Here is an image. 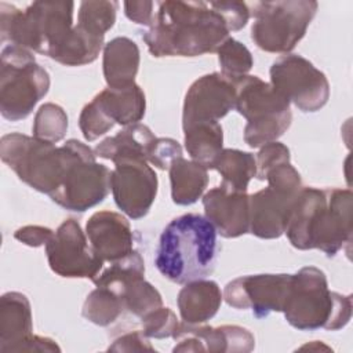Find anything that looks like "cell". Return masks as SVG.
<instances>
[{"label": "cell", "mask_w": 353, "mask_h": 353, "mask_svg": "<svg viewBox=\"0 0 353 353\" xmlns=\"http://www.w3.org/2000/svg\"><path fill=\"white\" fill-rule=\"evenodd\" d=\"M152 25L142 32L150 55L199 57L216 52L230 29L218 1L165 0L156 3Z\"/></svg>", "instance_id": "cell-1"}, {"label": "cell", "mask_w": 353, "mask_h": 353, "mask_svg": "<svg viewBox=\"0 0 353 353\" xmlns=\"http://www.w3.org/2000/svg\"><path fill=\"white\" fill-rule=\"evenodd\" d=\"M350 189L302 188L295 197L285 234L296 250H320L335 256L352 241Z\"/></svg>", "instance_id": "cell-2"}, {"label": "cell", "mask_w": 353, "mask_h": 353, "mask_svg": "<svg viewBox=\"0 0 353 353\" xmlns=\"http://www.w3.org/2000/svg\"><path fill=\"white\" fill-rule=\"evenodd\" d=\"M216 230L203 215L188 212L163 229L154 256L160 274L175 284L205 279L215 270L219 244Z\"/></svg>", "instance_id": "cell-3"}, {"label": "cell", "mask_w": 353, "mask_h": 353, "mask_svg": "<svg viewBox=\"0 0 353 353\" xmlns=\"http://www.w3.org/2000/svg\"><path fill=\"white\" fill-rule=\"evenodd\" d=\"M0 157L22 182L51 196L76 163L97 156L94 149L77 139L55 146L34 137L11 132L1 137Z\"/></svg>", "instance_id": "cell-4"}, {"label": "cell", "mask_w": 353, "mask_h": 353, "mask_svg": "<svg viewBox=\"0 0 353 353\" xmlns=\"http://www.w3.org/2000/svg\"><path fill=\"white\" fill-rule=\"evenodd\" d=\"M73 1H34L23 11L0 3V40L54 59L73 32Z\"/></svg>", "instance_id": "cell-5"}, {"label": "cell", "mask_w": 353, "mask_h": 353, "mask_svg": "<svg viewBox=\"0 0 353 353\" xmlns=\"http://www.w3.org/2000/svg\"><path fill=\"white\" fill-rule=\"evenodd\" d=\"M281 312L287 323L299 331H338L352 317V296L331 291L321 269L305 266L291 274Z\"/></svg>", "instance_id": "cell-6"}, {"label": "cell", "mask_w": 353, "mask_h": 353, "mask_svg": "<svg viewBox=\"0 0 353 353\" xmlns=\"http://www.w3.org/2000/svg\"><path fill=\"white\" fill-rule=\"evenodd\" d=\"M233 83L236 87L234 109L247 119L244 142L255 149L284 135L292 121L290 102L270 83L258 76L245 74L234 79Z\"/></svg>", "instance_id": "cell-7"}, {"label": "cell", "mask_w": 353, "mask_h": 353, "mask_svg": "<svg viewBox=\"0 0 353 353\" xmlns=\"http://www.w3.org/2000/svg\"><path fill=\"white\" fill-rule=\"evenodd\" d=\"M50 90L48 72L30 50L8 44L0 55V112L10 121L26 119Z\"/></svg>", "instance_id": "cell-8"}, {"label": "cell", "mask_w": 353, "mask_h": 353, "mask_svg": "<svg viewBox=\"0 0 353 353\" xmlns=\"http://www.w3.org/2000/svg\"><path fill=\"white\" fill-rule=\"evenodd\" d=\"M317 8L313 0L256 1L250 10L251 39L266 52L288 54L303 39Z\"/></svg>", "instance_id": "cell-9"}, {"label": "cell", "mask_w": 353, "mask_h": 353, "mask_svg": "<svg viewBox=\"0 0 353 353\" xmlns=\"http://www.w3.org/2000/svg\"><path fill=\"white\" fill-rule=\"evenodd\" d=\"M269 74L272 87L301 112H317L330 99V83L325 74L298 54L277 58Z\"/></svg>", "instance_id": "cell-10"}, {"label": "cell", "mask_w": 353, "mask_h": 353, "mask_svg": "<svg viewBox=\"0 0 353 353\" xmlns=\"http://www.w3.org/2000/svg\"><path fill=\"white\" fill-rule=\"evenodd\" d=\"M47 261L54 273L66 279H95L103 261L91 247L85 232L73 219H65L46 244Z\"/></svg>", "instance_id": "cell-11"}, {"label": "cell", "mask_w": 353, "mask_h": 353, "mask_svg": "<svg viewBox=\"0 0 353 353\" xmlns=\"http://www.w3.org/2000/svg\"><path fill=\"white\" fill-rule=\"evenodd\" d=\"M159 179L148 161L121 159L110 171V190L119 210L131 219L148 215L157 196Z\"/></svg>", "instance_id": "cell-12"}, {"label": "cell", "mask_w": 353, "mask_h": 353, "mask_svg": "<svg viewBox=\"0 0 353 353\" xmlns=\"http://www.w3.org/2000/svg\"><path fill=\"white\" fill-rule=\"evenodd\" d=\"M291 284V274H248L229 281L223 288L225 302L237 310L251 309L256 319L281 312Z\"/></svg>", "instance_id": "cell-13"}, {"label": "cell", "mask_w": 353, "mask_h": 353, "mask_svg": "<svg viewBox=\"0 0 353 353\" xmlns=\"http://www.w3.org/2000/svg\"><path fill=\"white\" fill-rule=\"evenodd\" d=\"M236 105V87L221 72L204 74L188 88L182 108V128L196 123L219 121Z\"/></svg>", "instance_id": "cell-14"}, {"label": "cell", "mask_w": 353, "mask_h": 353, "mask_svg": "<svg viewBox=\"0 0 353 353\" xmlns=\"http://www.w3.org/2000/svg\"><path fill=\"white\" fill-rule=\"evenodd\" d=\"M109 190L110 170L91 157L76 163L50 199L68 211L84 212L102 203Z\"/></svg>", "instance_id": "cell-15"}, {"label": "cell", "mask_w": 353, "mask_h": 353, "mask_svg": "<svg viewBox=\"0 0 353 353\" xmlns=\"http://www.w3.org/2000/svg\"><path fill=\"white\" fill-rule=\"evenodd\" d=\"M172 352H223L248 353L255 347L250 330L240 325L210 327L203 324L179 323L174 334Z\"/></svg>", "instance_id": "cell-16"}, {"label": "cell", "mask_w": 353, "mask_h": 353, "mask_svg": "<svg viewBox=\"0 0 353 353\" xmlns=\"http://www.w3.org/2000/svg\"><path fill=\"white\" fill-rule=\"evenodd\" d=\"M205 218L216 233L225 239H236L250 233V194L221 183L203 194Z\"/></svg>", "instance_id": "cell-17"}, {"label": "cell", "mask_w": 353, "mask_h": 353, "mask_svg": "<svg viewBox=\"0 0 353 353\" xmlns=\"http://www.w3.org/2000/svg\"><path fill=\"white\" fill-rule=\"evenodd\" d=\"M85 234L103 262H114L135 250V237L130 222L114 211L94 212L85 223Z\"/></svg>", "instance_id": "cell-18"}, {"label": "cell", "mask_w": 353, "mask_h": 353, "mask_svg": "<svg viewBox=\"0 0 353 353\" xmlns=\"http://www.w3.org/2000/svg\"><path fill=\"white\" fill-rule=\"evenodd\" d=\"M295 197L270 186L250 194V233L265 240L281 237Z\"/></svg>", "instance_id": "cell-19"}, {"label": "cell", "mask_w": 353, "mask_h": 353, "mask_svg": "<svg viewBox=\"0 0 353 353\" xmlns=\"http://www.w3.org/2000/svg\"><path fill=\"white\" fill-rule=\"evenodd\" d=\"M33 335L32 307L28 296L8 291L0 298V352L21 353Z\"/></svg>", "instance_id": "cell-20"}, {"label": "cell", "mask_w": 353, "mask_h": 353, "mask_svg": "<svg viewBox=\"0 0 353 353\" xmlns=\"http://www.w3.org/2000/svg\"><path fill=\"white\" fill-rule=\"evenodd\" d=\"M223 295L214 280L200 279L183 284L176 296V305L182 321L204 324L219 310Z\"/></svg>", "instance_id": "cell-21"}, {"label": "cell", "mask_w": 353, "mask_h": 353, "mask_svg": "<svg viewBox=\"0 0 353 353\" xmlns=\"http://www.w3.org/2000/svg\"><path fill=\"white\" fill-rule=\"evenodd\" d=\"M92 101L112 123L124 127L139 123L146 112V97L137 83L114 88L106 87Z\"/></svg>", "instance_id": "cell-22"}, {"label": "cell", "mask_w": 353, "mask_h": 353, "mask_svg": "<svg viewBox=\"0 0 353 353\" xmlns=\"http://www.w3.org/2000/svg\"><path fill=\"white\" fill-rule=\"evenodd\" d=\"M152 130L141 123L124 127L113 137L101 141L94 152L97 157L116 163L121 159H141L149 163V157L156 141Z\"/></svg>", "instance_id": "cell-23"}, {"label": "cell", "mask_w": 353, "mask_h": 353, "mask_svg": "<svg viewBox=\"0 0 353 353\" xmlns=\"http://www.w3.org/2000/svg\"><path fill=\"white\" fill-rule=\"evenodd\" d=\"M141 52L135 41L125 36L112 39L102 50V72L108 87H124L135 83Z\"/></svg>", "instance_id": "cell-24"}, {"label": "cell", "mask_w": 353, "mask_h": 353, "mask_svg": "<svg viewBox=\"0 0 353 353\" xmlns=\"http://www.w3.org/2000/svg\"><path fill=\"white\" fill-rule=\"evenodd\" d=\"M168 172L171 199L175 204L192 205L203 197L208 186V168L203 164L181 156L171 163Z\"/></svg>", "instance_id": "cell-25"}, {"label": "cell", "mask_w": 353, "mask_h": 353, "mask_svg": "<svg viewBox=\"0 0 353 353\" xmlns=\"http://www.w3.org/2000/svg\"><path fill=\"white\" fill-rule=\"evenodd\" d=\"M183 130V143L193 161L211 168L212 161L223 149V130L218 121L196 123Z\"/></svg>", "instance_id": "cell-26"}, {"label": "cell", "mask_w": 353, "mask_h": 353, "mask_svg": "<svg viewBox=\"0 0 353 353\" xmlns=\"http://www.w3.org/2000/svg\"><path fill=\"white\" fill-rule=\"evenodd\" d=\"M210 170L221 174L223 185L233 190L247 192L248 183L256 175L255 156L239 149H222L211 164Z\"/></svg>", "instance_id": "cell-27"}, {"label": "cell", "mask_w": 353, "mask_h": 353, "mask_svg": "<svg viewBox=\"0 0 353 353\" xmlns=\"http://www.w3.org/2000/svg\"><path fill=\"white\" fill-rule=\"evenodd\" d=\"M145 277V262L138 250L131 251L128 255L110 262L103 268L99 274L91 281L97 287H105L119 295L121 290L130 283Z\"/></svg>", "instance_id": "cell-28"}, {"label": "cell", "mask_w": 353, "mask_h": 353, "mask_svg": "<svg viewBox=\"0 0 353 353\" xmlns=\"http://www.w3.org/2000/svg\"><path fill=\"white\" fill-rule=\"evenodd\" d=\"M124 310L123 301L119 295L105 287H97L87 295L81 314L90 323L106 327L114 323Z\"/></svg>", "instance_id": "cell-29"}, {"label": "cell", "mask_w": 353, "mask_h": 353, "mask_svg": "<svg viewBox=\"0 0 353 353\" xmlns=\"http://www.w3.org/2000/svg\"><path fill=\"white\" fill-rule=\"evenodd\" d=\"M68 131V114L62 106L47 102L34 114L32 132L39 141L57 143L62 141Z\"/></svg>", "instance_id": "cell-30"}, {"label": "cell", "mask_w": 353, "mask_h": 353, "mask_svg": "<svg viewBox=\"0 0 353 353\" xmlns=\"http://www.w3.org/2000/svg\"><path fill=\"white\" fill-rule=\"evenodd\" d=\"M119 296L123 301L124 309L139 319L163 306L161 294L149 281H146L145 277L125 285Z\"/></svg>", "instance_id": "cell-31"}, {"label": "cell", "mask_w": 353, "mask_h": 353, "mask_svg": "<svg viewBox=\"0 0 353 353\" xmlns=\"http://www.w3.org/2000/svg\"><path fill=\"white\" fill-rule=\"evenodd\" d=\"M117 8L119 3L113 0L81 1L77 11V25L95 34L105 36L116 22Z\"/></svg>", "instance_id": "cell-32"}, {"label": "cell", "mask_w": 353, "mask_h": 353, "mask_svg": "<svg viewBox=\"0 0 353 353\" xmlns=\"http://www.w3.org/2000/svg\"><path fill=\"white\" fill-rule=\"evenodd\" d=\"M221 73L232 80L248 74L254 66L251 51L239 40L228 37L216 50Z\"/></svg>", "instance_id": "cell-33"}, {"label": "cell", "mask_w": 353, "mask_h": 353, "mask_svg": "<svg viewBox=\"0 0 353 353\" xmlns=\"http://www.w3.org/2000/svg\"><path fill=\"white\" fill-rule=\"evenodd\" d=\"M142 331L148 338L154 339H164V338H172L179 321L176 319V314L170 309L160 306L150 313L145 314L142 319Z\"/></svg>", "instance_id": "cell-34"}, {"label": "cell", "mask_w": 353, "mask_h": 353, "mask_svg": "<svg viewBox=\"0 0 353 353\" xmlns=\"http://www.w3.org/2000/svg\"><path fill=\"white\" fill-rule=\"evenodd\" d=\"M79 127L84 139L87 142H92L110 131L114 127V123H112L98 108V105L91 101L85 103L80 112Z\"/></svg>", "instance_id": "cell-35"}, {"label": "cell", "mask_w": 353, "mask_h": 353, "mask_svg": "<svg viewBox=\"0 0 353 353\" xmlns=\"http://www.w3.org/2000/svg\"><path fill=\"white\" fill-rule=\"evenodd\" d=\"M265 181H268V186L290 196H298L303 188L301 174L294 168L291 161L273 167L266 174Z\"/></svg>", "instance_id": "cell-36"}, {"label": "cell", "mask_w": 353, "mask_h": 353, "mask_svg": "<svg viewBox=\"0 0 353 353\" xmlns=\"http://www.w3.org/2000/svg\"><path fill=\"white\" fill-rule=\"evenodd\" d=\"M255 161H256V175H255V178L259 179V181H265L266 174L273 167L291 161L290 149L279 141L266 143L256 153Z\"/></svg>", "instance_id": "cell-37"}, {"label": "cell", "mask_w": 353, "mask_h": 353, "mask_svg": "<svg viewBox=\"0 0 353 353\" xmlns=\"http://www.w3.org/2000/svg\"><path fill=\"white\" fill-rule=\"evenodd\" d=\"M182 156V146L172 138H156L149 163L159 170H168L171 163Z\"/></svg>", "instance_id": "cell-38"}, {"label": "cell", "mask_w": 353, "mask_h": 353, "mask_svg": "<svg viewBox=\"0 0 353 353\" xmlns=\"http://www.w3.org/2000/svg\"><path fill=\"white\" fill-rule=\"evenodd\" d=\"M109 352H156L143 331H130L116 338L108 347Z\"/></svg>", "instance_id": "cell-39"}, {"label": "cell", "mask_w": 353, "mask_h": 353, "mask_svg": "<svg viewBox=\"0 0 353 353\" xmlns=\"http://www.w3.org/2000/svg\"><path fill=\"white\" fill-rule=\"evenodd\" d=\"M52 234H54V230L40 225H26L14 232V237L18 241L34 248L46 245L52 237Z\"/></svg>", "instance_id": "cell-40"}, {"label": "cell", "mask_w": 353, "mask_h": 353, "mask_svg": "<svg viewBox=\"0 0 353 353\" xmlns=\"http://www.w3.org/2000/svg\"><path fill=\"white\" fill-rule=\"evenodd\" d=\"M154 1H124V14L125 17L142 26L149 28L154 18Z\"/></svg>", "instance_id": "cell-41"}, {"label": "cell", "mask_w": 353, "mask_h": 353, "mask_svg": "<svg viewBox=\"0 0 353 353\" xmlns=\"http://www.w3.org/2000/svg\"><path fill=\"white\" fill-rule=\"evenodd\" d=\"M21 352H61V347L54 339L33 334L22 346Z\"/></svg>", "instance_id": "cell-42"}]
</instances>
